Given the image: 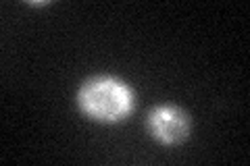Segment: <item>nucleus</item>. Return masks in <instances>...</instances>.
<instances>
[{
	"instance_id": "f257e3e1",
	"label": "nucleus",
	"mask_w": 250,
	"mask_h": 166,
	"mask_svg": "<svg viewBox=\"0 0 250 166\" xmlns=\"http://www.w3.org/2000/svg\"><path fill=\"white\" fill-rule=\"evenodd\" d=\"M80 110L96 123L113 125L127 118L134 110V92L115 77L88 79L77 93Z\"/></svg>"
},
{
	"instance_id": "f03ea898",
	"label": "nucleus",
	"mask_w": 250,
	"mask_h": 166,
	"mask_svg": "<svg viewBox=\"0 0 250 166\" xmlns=\"http://www.w3.org/2000/svg\"><path fill=\"white\" fill-rule=\"evenodd\" d=\"M148 131L163 146H177L190 135V116L171 104L154 106L148 114Z\"/></svg>"
}]
</instances>
